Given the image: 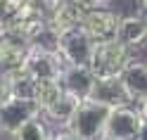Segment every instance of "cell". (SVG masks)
I'll return each instance as SVG.
<instances>
[{"mask_svg":"<svg viewBox=\"0 0 147 140\" xmlns=\"http://www.w3.org/2000/svg\"><path fill=\"white\" fill-rule=\"evenodd\" d=\"M131 62H133V50H128L123 43L114 38V41L95 43L88 69L93 71L97 81H116L121 78V74Z\"/></svg>","mask_w":147,"mask_h":140,"instance_id":"cell-1","label":"cell"},{"mask_svg":"<svg viewBox=\"0 0 147 140\" xmlns=\"http://www.w3.org/2000/svg\"><path fill=\"white\" fill-rule=\"evenodd\" d=\"M52 48L59 55L64 67H88L90 57H93L95 43L90 41V36L83 29H71L57 33L52 38Z\"/></svg>","mask_w":147,"mask_h":140,"instance_id":"cell-2","label":"cell"},{"mask_svg":"<svg viewBox=\"0 0 147 140\" xmlns=\"http://www.w3.org/2000/svg\"><path fill=\"white\" fill-rule=\"evenodd\" d=\"M145 119L140 114L138 105H121L109 109L107 126H105V138L107 140H142L145 138Z\"/></svg>","mask_w":147,"mask_h":140,"instance_id":"cell-3","label":"cell"},{"mask_svg":"<svg viewBox=\"0 0 147 140\" xmlns=\"http://www.w3.org/2000/svg\"><path fill=\"white\" fill-rule=\"evenodd\" d=\"M107 116H109V107L100 105L95 100H83L67 128L81 140H102Z\"/></svg>","mask_w":147,"mask_h":140,"instance_id":"cell-4","label":"cell"},{"mask_svg":"<svg viewBox=\"0 0 147 140\" xmlns=\"http://www.w3.org/2000/svg\"><path fill=\"white\" fill-rule=\"evenodd\" d=\"M64 64L59 60V55L55 52L52 45L40 43H31L29 52H26V62H24V71L36 81H59Z\"/></svg>","mask_w":147,"mask_h":140,"instance_id":"cell-5","label":"cell"},{"mask_svg":"<svg viewBox=\"0 0 147 140\" xmlns=\"http://www.w3.org/2000/svg\"><path fill=\"white\" fill-rule=\"evenodd\" d=\"M90 10V5L86 0H64V3H55L50 7L48 14V31L55 38L57 33L81 29V24L86 19V12Z\"/></svg>","mask_w":147,"mask_h":140,"instance_id":"cell-6","label":"cell"},{"mask_svg":"<svg viewBox=\"0 0 147 140\" xmlns=\"http://www.w3.org/2000/svg\"><path fill=\"white\" fill-rule=\"evenodd\" d=\"M121 22V14H116L109 7H90L86 12V19L81 24L93 43H105V41H114L116 38V29Z\"/></svg>","mask_w":147,"mask_h":140,"instance_id":"cell-7","label":"cell"},{"mask_svg":"<svg viewBox=\"0 0 147 140\" xmlns=\"http://www.w3.org/2000/svg\"><path fill=\"white\" fill-rule=\"evenodd\" d=\"M33 116H40V109L36 107L33 100L12 97L10 102L0 105V135H14Z\"/></svg>","mask_w":147,"mask_h":140,"instance_id":"cell-8","label":"cell"},{"mask_svg":"<svg viewBox=\"0 0 147 140\" xmlns=\"http://www.w3.org/2000/svg\"><path fill=\"white\" fill-rule=\"evenodd\" d=\"M26 52H29V43L14 36H0V74L3 76H14V74L24 71Z\"/></svg>","mask_w":147,"mask_h":140,"instance_id":"cell-9","label":"cell"},{"mask_svg":"<svg viewBox=\"0 0 147 140\" xmlns=\"http://www.w3.org/2000/svg\"><path fill=\"white\" fill-rule=\"evenodd\" d=\"M121 88L126 93L128 102H140L147 100V62H140V60H133L131 64L126 67V71L121 74Z\"/></svg>","mask_w":147,"mask_h":140,"instance_id":"cell-10","label":"cell"},{"mask_svg":"<svg viewBox=\"0 0 147 140\" xmlns=\"http://www.w3.org/2000/svg\"><path fill=\"white\" fill-rule=\"evenodd\" d=\"M95 76L88 67H64L62 69V76H59V83H62V90L76 95L78 100H90L93 95V88H95Z\"/></svg>","mask_w":147,"mask_h":140,"instance_id":"cell-11","label":"cell"},{"mask_svg":"<svg viewBox=\"0 0 147 140\" xmlns=\"http://www.w3.org/2000/svg\"><path fill=\"white\" fill-rule=\"evenodd\" d=\"M116 41L128 50H138L147 45V14H126L119 22Z\"/></svg>","mask_w":147,"mask_h":140,"instance_id":"cell-12","label":"cell"},{"mask_svg":"<svg viewBox=\"0 0 147 140\" xmlns=\"http://www.w3.org/2000/svg\"><path fill=\"white\" fill-rule=\"evenodd\" d=\"M81 102H83V100H78L76 95H71V93L64 90L48 109L40 112V119H43V121H50V124L59 126V128H67L69 121L74 119V114H76V109H78Z\"/></svg>","mask_w":147,"mask_h":140,"instance_id":"cell-13","label":"cell"},{"mask_svg":"<svg viewBox=\"0 0 147 140\" xmlns=\"http://www.w3.org/2000/svg\"><path fill=\"white\" fill-rule=\"evenodd\" d=\"M90 100H95V102H100V105H105L109 109L121 107V105H131L119 78L116 81H95V88H93Z\"/></svg>","mask_w":147,"mask_h":140,"instance_id":"cell-14","label":"cell"},{"mask_svg":"<svg viewBox=\"0 0 147 140\" xmlns=\"http://www.w3.org/2000/svg\"><path fill=\"white\" fill-rule=\"evenodd\" d=\"M62 83L59 81H38L36 83V95H33V102L40 112H45L55 100L62 95Z\"/></svg>","mask_w":147,"mask_h":140,"instance_id":"cell-15","label":"cell"},{"mask_svg":"<svg viewBox=\"0 0 147 140\" xmlns=\"http://www.w3.org/2000/svg\"><path fill=\"white\" fill-rule=\"evenodd\" d=\"M50 138H52V133H50L48 124H45L40 116H33L31 121H26V124L12 135V140H50Z\"/></svg>","mask_w":147,"mask_h":140,"instance_id":"cell-16","label":"cell"},{"mask_svg":"<svg viewBox=\"0 0 147 140\" xmlns=\"http://www.w3.org/2000/svg\"><path fill=\"white\" fill-rule=\"evenodd\" d=\"M50 140H81V138H78V135H74L69 128H59L57 133H52Z\"/></svg>","mask_w":147,"mask_h":140,"instance_id":"cell-17","label":"cell"},{"mask_svg":"<svg viewBox=\"0 0 147 140\" xmlns=\"http://www.w3.org/2000/svg\"><path fill=\"white\" fill-rule=\"evenodd\" d=\"M86 3H88L90 7H105V5L109 3V0H86Z\"/></svg>","mask_w":147,"mask_h":140,"instance_id":"cell-18","label":"cell"},{"mask_svg":"<svg viewBox=\"0 0 147 140\" xmlns=\"http://www.w3.org/2000/svg\"><path fill=\"white\" fill-rule=\"evenodd\" d=\"M138 109H140V114H142L145 124H147V100H145V102H140V105H138Z\"/></svg>","mask_w":147,"mask_h":140,"instance_id":"cell-19","label":"cell"},{"mask_svg":"<svg viewBox=\"0 0 147 140\" xmlns=\"http://www.w3.org/2000/svg\"><path fill=\"white\" fill-rule=\"evenodd\" d=\"M142 3V10H145V14H147V0H140Z\"/></svg>","mask_w":147,"mask_h":140,"instance_id":"cell-20","label":"cell"},{"mask_svg":"<svg viewBox=\"0 0 147 140\" xmlns=\"http://www.w3.org/2000/svg\"><path fill=\"white\" fill-rule=\"evenodd\" d=\"M50 3H52V5H55V3H64V0H50Z\"/></svg>","mask_w":147,"mask_h":140,"instance_id":"cell-21","label":"cell"}]
</instances>
